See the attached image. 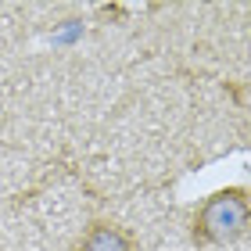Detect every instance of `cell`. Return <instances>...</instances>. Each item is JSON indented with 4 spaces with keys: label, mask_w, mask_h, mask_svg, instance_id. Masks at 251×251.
I'll list each match as a JSON object with an SVG mask.
<instances>
[{
    "label": "cell",
    "mask_w": 251,
    "mask_h": 251,
    "mask_svg": "<svg viewBox=\"0 0 251 251\" xmlns=\"http://www.w3.org/2000/svg\"><path fill=\"white\" fill-rule=\"evenodd\" d=\"M251 223V198L244 187H226L201 201L194 212V241L198 244H237Z\"/></svg>",
    "instance_id": "1"
},
{
    "label": "cell",
    "mask_w": 251,
    "mask_h": 251,
    "mask_svg": "<svg viewBox=\"0 0 251 251\" xmlns=\"http://www.w3.org/2000/svg\"><path fill=\"white\" fill-rule=\"evenodd\" d=\"M75 251H136L133 237L115 223H94L90 230L79 237Z\"/></svg>",
    "instance_id": "2"
}]
</instances>
